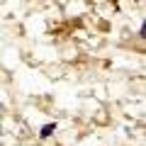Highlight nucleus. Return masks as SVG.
<instances>
[{
    "mask_svg": "<svg viewBox=\"0 0 146 146\" xmlns=\"http://www.w3.org/2000/svg\"><path fill=\"white\" fill-rule=\"evenodd\" d=\"M54 131H56V124H46V127H42V131H39V134H42V136H51Z\"/></svg>",
    "mask_w": 146,
    "mask_h": 146,
    "instance_id": "1",
    "label": "nucleus"
}]
</instances>
